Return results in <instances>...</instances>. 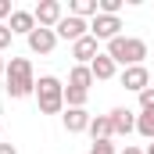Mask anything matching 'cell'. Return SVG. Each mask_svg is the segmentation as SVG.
Instances as JSON below:
<instances>
[{
	"label": "cell",
	"mask_w": 154,
	"mask_h": 154,
	"mask_svg": "<svg viewBox=\"0 0 154 154\" xmlns=\"http://www.w3.org/2000/svg\"><path fill=\"white\" fill-rule=\"evenodd\" d=\"M4 90L11 100H22V97H36V75H32V61L29 57H11L7 61V72H4Z\"/></svg>",
	"instance_id": "obj_1"
},
{
	"label": "cell",
	"mask_w": 154,
	"mask_h": 154,
	"mask_svg": "<svg viewBox=\"0 0 154 154\" xmlns=\"http://www.w3.org/2000/svg\"><path fill=\"white\" fill-rule=\"evenodd\" d=\"M115 65L122 68H133V65H143V57H147V43L136 36H115L108 43V50H104Z\"/></svg>",
	"instance_id": "obj_2"
},
{
	"label": "cell",
	"mask_w": 154,
	"mask_h": 154,
	"mask_svg": "<svg viewBox=\"0 0 154 154\" xmlns=\"http://www.w3.org/2000/svg\"><path fill=\"white\" fill-rule=\"evenodd\" d=\"M36 104L43 115H61L65 111V82L57 75H39L36 79Z\"/></svg>",
	"instance_id": "obj_3"
},
{
	"label": "cell",
	"mask_w": 154,
	"mask_h": 154,
	"mask_svg": "<svg viewBox=\"0 0 154 154\" xmlns=\"http://www.w3.org/2000/svg\"><path fill=\"white\" fill-rule=\"evenodd\" d=\"M90 36L104 39V43H111L115 36H122V18H111V14H97V18H90Z\"/></svg>",
	"instance_id": "obj_4"
},
{
	"label": "cell",
	"mask_w": 154,
	"mask_h": 154,
	"mask_svg": "<svg viewBox=\"0 0 154 154\" xmlns=\"http://www.w3.org/2000/svg\"><path fill=\"white\" fill-rule=\"evenodd\" d=\"M32 18H36L39 29H57V22L65 18V7H61V0H39Z\"/></svg>",
	"instance_id": "obj_5"
},
{
	"label": "cell",
	"mask_w": 154,
	"mask_h": 154,
	"mask_svg": "<svg viewBox=\"0 0 154 154\" xmlns=\"http://www.w3.org/2000/svg\"><path fill=\"white\" fill-rule=\"evenodd\" d=\"M57 39H68V43H75V39L90 36V22H82V18H75V14H65L61 22H57Z\"/></svg>",
	"instance_id": "obj_6"
},
{
	"label": "cell",
	"mask_w": 154,
	"mask_h": 154,
	"mask_svg": "<svg viewBox=\"0 0 154 154\" xmlns=\"http://www.w3.org/2000/svg\"><path fill=\"white\" fill-rule=\"evenodd\" d=\"M118 82H122L125 90H133V93H143V90L151 86V72H147V65H133V68H122Z\"/></svg>",
	"instance_id": "obj_7"
},
{
	"label": "cell",
	"mask_w": 154,
	"mask_h": 154,
	"mask_svg": "<svg viewBox=\"0 0 154 154\" xmlns=\"http://www.w3.org/2000/svg\"><path fill=\"white\" fill-rule=\"evenodd\" d=\"M25 39H29V50H32V54H50V50L57 47V32H54V29H39V25Z\"/></svg>",
	"instance_id": "obj_8"
},
{
	"label": "cell",
	"mask_w": 154,
	"mask_h": 154,
	"mask_svg": "<svg viewBox=\"0 0 154 154\" xmlns=\"http://www.w3.org/2000/svg\"><path fill=\"white\" fill-rule=\"evenodd\" d=\"M61 122H65L68 133H86L90 122H93V115H90L86 108H65V111H61Z\"/></svg>",
	"instance_id": "obj_9"
},
{
	"label": "cell",
	"mask_w": 154,
	"mask_h": 154,
	"mask_svg": "<svg viewBox=\"0 0 154 154\" xmlns=\"http://www.w3.org/2000/svg\"><path fill=\"white\" fill-rule=\"evenodd\" d=\"M108 118H111L115 136H129V133H136V111H129V108H115Z\"/></svg>",
	"instance_id": "obj_10"
},
{
	"label": "cell",
	"mask_w": 154,
	"mask_h": 154,
	"mask_svg": "<svg viewBox=\"0 0 154 154\" xmlns=\"http://www.w3.org/2000/svg\"><path fill=\"white\" fill-rule=\"evenodd\" d=\"M97 54H100V50H97V39H93V36H82V39L72 43V57H75V65H90Z\"/></svg>",
	"instance_id": "obj_11"
},
{
	"label": "cell",
	"mask_w": 154,
	"mask_h": 154,
	"mask_svg": "<svg viewBox=\"0 0 154 154\" xmlns=\"http://www.w3.org/2000/svg\"><path fill=\"white\" fill-rule=\"evenodd\" d=\"M90 72H93V79H97V82H108V79H115L118 65L108 57V54H97V57L90 61Z\"/></svg>",
	"instance_id": "obj_12"
},
{
	"label": "cell",
	"mask_w": 154,
	"mask_h": 154,
	"mask_svg": "<svg viewBox=\"0 0 154 154\" xmlns=\"http://www.w3.org/2000/svg\"><path fill=\"white\" fill-rule=\"evenodd\" d=\"M7 29H11L14 36H29V32L36 29V18H32V11H18V7H14V14H11Z\"/></svg>",
	"instance_id": "obj_13"
},
{
	"label": "cell",
	"mask_w": 154,
	"mask_h": 154,
	"mask_svg": "<svg viewBox=\"0 0 154 154\" xmlns=\"http://www.w3.org/2000/svg\"><path fill=\"white\" fill-rule=\"evenodd\" d=\"M93 82H97V79H93V72H90V65H75V68L68 72V86H72V90H86V93H90Z\"/></svg>",
	"instance_id": "obj_14"
},
{
	"label": "cell",
	"mask_w": 154,
	"mask_h": 154,
	"mask_svg": "<svg viewBox=\"0 0 154 154\" xmlns=\"http://www.w3.org/2000/svg\"><path fill=\"white\" fill-rule=\"evenodd\" d=\"M86 133L93 136V143H97V140H111V136H115V129H111V118H108V115H97L93 122H90V129H86Z\"/></svg>",
	"instance_id": "obj_15"
},
{
	"label": "cell",
	"mask_w": 154,
	"mask_h": 154,
	"mask_svg": "<svg viewBox=\"0 0 154 154\" xmlns=\"http://www.w3.org/2000/svg\"><path fill=\"white\" fill-rule=\"evenodd\" d=\"M68 14H75V18H97V0H72L68 4Z\"/></svg>",
	"instance_id": "obj_16"
},
{
	"label": "cell",
	"mask_w": 154,
	"mask_h": 154,
	"mask_svg": "<svg viewBox=\"0 0 154 154\" xmlns=\"http://www.w3.org/2000/svg\"><path fill=\"white\" fill-rule=\"evenodd\" d=\"M136 133H140L143 140H154V108L136 115Z\"/></svg>",
	"instance_id": "obj_17"
},
{
	"label": "cell",
	"mask_w": 154,
	"mask_h": 154,
	"mask_svg": "<svg viewBox=\"0 0 154 154\" xmlns=\"http://www.w3.org/2000/svg\"><path fill=\"white\" fill-rule=\"evenodd\" d=\"M86 100H90L86 90H72V86H65V108H86Z\"/></svg>",
	"instance_id": "obj_18"
},
{
	"label": "cell",
	"mask_w": 154,
	"mask_h": 154,
	"mask_svg": "<svg viewBox=\"0 0 154 154\" xmlns=\"http://www.w3.org/2000/svg\"><path fill=\"white\" fill-rule=\"evenodd\" d=\"M90 154H118V151H115V143H111V140H97V143L90 147Z\"/></svg>",
	"instance_id": "obj_19"
},
{
	"label": "cell",
	"mask_w": 154,
	"mask_h": 154,
	"mask_svg": "<svg viewBox=\"0 0 154 154\" xmlns=\"http://www.w3.org/2000/svg\"><path fill=\"white\" fill-rule=\"evenodd\" d=\"M151 108H154V86H147L140 93V111H151Z\"/></svg>",
	"instance_id": "obj_20"
},
{
	"label": "cell",
	"mask_w": 154,
	"mask_h": 154,
	"mask_svg": "<svg viewBox=\"0 0 154 154\" xmlns=\"http://www.w3.org/2000/svg\"><path fill=\"white\" fill-rule=\"evenodd\" d=\"M11 39H14V32H11V29L0 22V50H7V47H11Z\"/></svg>",
	"instance_id": "obj_21"
},
{
	"label": "cell",
	"mask_w": 154,
	"mask_h": 154,
	"mask_svg": "<svg viewBox=\"0 0 154 154\" xmlns=\"http://www.w3.org/2000/svg\"><path fill=\"white\" fill-rule=\"evenodd\" d=\"M11 14H14V7H11V0H0V22H4V18H11Z\"/></svg>",
	"instance_id": "obj_22"
},
{
	"label": "cell",
	"mask_w": 154,
	"mask_h": 154,
	"mask_svg": "<svg viewBox=\"0 0 154 154\" xmlns=\"http://www.w3.org/2000/svg\"><path fill=\"white\" fill-rule=\"evenodd\" d=\"M0 154H18V147L14 143H0Z\"/></svg>",
	"instance_id": "obj_23"
},
{
	"label": "cell",
	"mask_w": 154,
	"mask_h": 154,
	"mask_svg": "<svg viewBox=\"0 0 154 154\" xmlns=\"http://www.w3.org/2000/svg\"><path fill=\"white\" fill-rule=\"evenodd\" d=\"M122 154H147V151H140V147H133V143H125V151Z\"/></svg>",
	"instance_id": "obj_24"
},
{
	"label": "cell",
	"mask_w": 154,
	"mask_h": 154,
	"mask_svg": "<svg viewBox=\"0 0 154 154\" xmlns=\"http://www.w3.org/2000/svg\"><path fill=\"white\" fill-rule=\"evenodd\" d=\"M4 72H7V61H4V57H0V79H4Z\"/></svg>",
	"instance_id": "obj_25"
},
{
	"label": "cell",
	"mask_w": 154,
	"mask_h": 154,
	"mask_svg": "<svg viewBox=\"0 0 154 154\" xmlns=\"http://www.w3.org/2000/svg\"><path fill=\"white\" fill-rule=\"evenodd\" d=\"M147 154H154V143H151V147H147Z\"/></svg>",
	"instance_id": "obj_26"
}]
</instances>
